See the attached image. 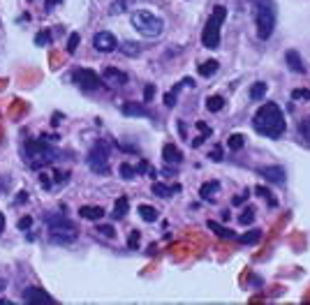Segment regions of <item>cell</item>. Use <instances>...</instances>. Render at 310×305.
I'll list each match as a JSON object with an SVG mask.
<instances>
[{
    "mask_svg": "<svg viewBox=\"0 0 310 305\" xmlns=\"http://www.w3.org/2000/svg\"><path fill=\"white\" fill-rule=\"evenodd\" d=\"M67 176H70L67 171H56V183H65Z\"/></svg>",
    "mask_w": 310,
    "mask_h": 305,
    "instance_id": "cell-42",
    "label": "cell"
},
{
    "mask_svg": "<svg viewBox=\"0 0 310 305\" xmlns=\"http://www.w3.org/2000/svg\"><path fill=\"white\" fill-rule=\"evenodd\" d=\"M285 63L289 67H292V72H296V74H303L306 72V67H303V60H301V56H299V51L296 49H289L285 53Z\"/></svg>",
    "mask_w": 310,
    "mask_h": 305,
    "instance_id": "cell-16",
    "label": "cell"
},
{
    "mask_svg": "<svg viewBox=\"0 0 310 305\" xmlns=\"http://www.w3.org/2000/svg\"><path fill=\"white\" fill-rule=\"evenodd\" d=\"M79 215H81L83 220H102L106 213L102 206H81L79 208Z\"/></svg>",
    "mask_w": 310,
    "mask_h": 305,
    "instance_id": "cell-18",
    "label": "cell"
},
{
    "mask_svg": "<svg viewBox=\"0 0 310 305\" xmlns=\"http://www.w3.org/2000/svg\"><path fill=\"white\" fill-rule=\"evenodd\" d=\"M128 211H130V201H128V197H118V201H116L114 206V220H123L125 215H128Z\"/></svg>",
    "mask_w": 310,
    "mask_h": 305,
    "instance_id": "cell-21",
    "label": "cell"
},
{
    "mask_svg": "<svg viewBox=\"0 0 310 305\" xmlns=\"http://www.w3.org/2000/svg\"><path fill=\"white\" fill-rule=\"evenodd\" d=\"M95 234H102V236H106V238H114V236H116V231H114L111 224H98Z\"/></svg>",
    "mask_w": 310,
    "mask_h": 305,
    "instance_id": "cell-34",
    "label": "cell"
},
{
    "mask_svg": "<svg viewBox=\"0 0 310 305\" xmlns=\"http://www.w3.org/2000/svg\"><path fill=\"white\" fill-rule=\"evenodd\" d=\"M248 194H250V190L245 192V194H241V197H234V201H232V204H234V206H241V204H243L245 199H248Z\"/></svg>",
    "mask_w": 310,
    "mask_h": 305,
    "instance_id": "cell-41",
    "label": "cell"
},
{
    "mask_svg": "<svg viewBox=\"0 0 310 305\" xmlns=\"http://www.w3.org/2000/svg\"><path fill=\"white\" fill-rule=\"evenodd\" d=\"M255 192H257L259 197L269 199V204H271V206H276V204H278L276 199H273V194H271V190H269V188H261V185H259V188H255Z\"/></svg>",
    "mask_w": 310,
    "mask_h": 305,
    "instance_id": "cell-35",
    "label": "cell"
},
{
    "mask_svg": "<svg viewBox=\"0 0 310 305\" xmlns=\"http://www.w3.org/2000/svg\"><path fill=\"white\" fill-rule=\"evenodd\" d=\"M183 86H195V81H192V79H183V81L181 83H176V86H174L172 91L167 93V95H164V104H167V107L172 109L174 104H176V97H179V91L181 88H183Z\"/></svg>",
    "mask_w": 310,
    "mask_h": 305,
    "instance_id": "cell-17",
    "label": "cell"
},
{
    "mask_svg": "<svg viewBox=\"0 0 310 305\" xmlns=\"http://www.w3.org/2000/svg\"><path fill=\"white\" fill-rule=\"evenodd\" d=\"M137 213L141 215V220H144V222H155V220H157V215H160L153 206H148V204H141V206L137 208Z\"/></svg>",
    "mask_w": 310,
    "mask_h": 305,
    "instance_id": "cell-23",
    "label": "cell"
},
{
    "mask_svg": "<svg viewBox=\"0 0 310 305\" xmlns=\"http://www.w3.org/2000/svg\"><path fill=\"white\" fill-rule=\"evenodd\" d=\"M44 222L49 227V238L58 245H67L77 240V227L72 220H67L65 215H56V213H47L44 215Z\"/></svg>",
    "mask_w": 310,
    "mask_h": 305,
    "instance_id": "cell-3",
    "label": "cell"
},
{
    "mask_svg": "<svg viewBox=\"0 0 310 305\" xmlns=\"http://www.w3.org/2000/svg\"><path fill=\"white\" fill-rule=\"evenodd\" d=\"M30 224H33V217H21L19 220V229H30Z\"/></svg>",
    "mask_w": 310,
    "mask_h": 305,
    "instance_id": "cell-40",
    "label": "cell"
},
{
    "mask_svg": "<svg viewBox=\"0 0 310 305\" xmlns=\"http://www.w3.org/2000/svg\"><path fill=\"white\" fill-rule=\"evenodd\" d=\"M253 127L255 132L261 134V137H269V139H280L287 130L285 123V114L283 109L278 107L276 102H266L261 104L253 116Z\"/></svg>",
    "mask_w": 310,
    "mask_h": 305,
    "instance_id": "cell-1",
    "label": "cell"
},
{
    "mask_svg": "<svg viewBox=\"0 0 310 305\" xmlns=\"http://www.w3.org/2000/svg\"><path fill=\"white\" fill-rule=\"evenodd\" d=\"M35 44H37V47L51 44V33H49V30H42V33H37V35H35Z\"/></svg>",
    "mask_w": 310,
    "mask_h": 305,
    "instance_id": "cell-33",
    "label": "cell"
},
{
    "mask_svg": "<svg viewBox=\"0 0 310 305\" xmlns=\"http://www.w3.org/2000/svg\"><path fill=\"white\" fill-rule=\"evenodd\" d=\"M292 99H310V91H306V88H296V91H292Z\"/></svg>",
    "mask_w": 310,
    "mask_h": 305,
    "instance_id": "cell-36",
    "label": "cell"
},
{
    "mask_svg": "<svg viewBox=\"0 0 310 305\" xmlns=\"http://www.w3.org/2000/svg\"><path fill=\"white\" fill-rule=\"evenodd\" d=\"M40 183H42V188H44V190H49V188H51V181H49V176H47V173L40 178Z\"/></svg>",
    "mask_w": 310,
    "mask_h": 305,
    "instance_id": "cell-43",
    "label": "cell"
},
{
    "mask_svg": "<svg viewBox=\"0 0 310 305\" xmlns=\"http://www.w3.org/2000/svg\"><path fill=\"white\" fill-rule=\"evenodd\" d=\"M86 164L93 173H102L106 176L109 173V146H106L104 141H98L93 148L88 150V155H86Z\"/></svg>",
    "mask_w": 310,
    "mask_h": 305,
    "instance_id": "cell-7",
    "label": "cell"
},
{
    "mask_svg": "<svg viewBox=\"0 0 310 305\" xmlns=\"http://www.w3.org/2000/svg\"><path fill=\"white\" fill-rule=\"evenodd\" d=\"M123 116H137V118H155L153 111L148 107H144V104H137V102H125L121 107Z\"/></svg>",
    "mask_w": 310,
    "mask_h": 305,
    "instance_id": "cell-13",
    "label": "cell"
},
{
    "mask_svg": "<svg viewBox=\"0 0 310 305\" xmlns=\"http://www.w3.org/2000/svg\"><path fill=\"white\" fill-rule=\"evenodd\" d=\"M2 229H5V215L0 213V234H2Z\"/></svg>",
    "mask_w": 310,
    "mask_h": 305,
    "instance_id": "cell-47",
    "label": "cell"
},
{
    "mask_svg": "<svg viewBox=\"0 0 310 305\" xmlns=\"http://www.w3.org/2000/svg\"><path fill=\"white\" fill-rule=\"evenodd\" d=\"M220 190V183L218 181H211V183H204L202 188H199V197L204 199V201H211L213 199V194Z\"/></svg>",
    "mask_w": 310,
    "mask_h": 305,
    "instance_id": "cell-20",
    "label": "cell"
},
{
    "mask_svg": "<svg viewBox=\"0 0 310 305\" xmlns=\"http://www.w3.org/2000/svg\"><path fill=\"white\" fill-rule=\"evenodd\" d=\"M225 17H227V7L225 5H215L204 25V30H202V44L206 49H218L220 47V28L225 23Z\"/></svg>",
    "mask_w": 310,
    "mask_h": 305,
    "instance_id": "cell-5",
    "label": "cell"
},
{
    "mask_svg": "<svg viewBox=\"0 0 310 305\" xmlns=\"http://www.w3.org/2000/svg\"><path fill=\"white\" fill-rule=\"evenodd\" d=\"M255 28L259 40H271L276 30V7L271 0H255Z\"/></svg>",
    "mask_w": 310,
    "mask_h": 305,
    "instance_id": "cell-4",
    "label": "cell"
},
{
    "mask_svg": "<svg viewBox=\"0 0 310 305\" xmlns=\"http://www.w3.org/2000/svg\"><path fill=\"white\" fill-rule=\"evenodd\" d=\"M24 201H28V192H19V199H17V204H24Z\"/></svg>",
    "mask_w": 310,
    "mask_h": 305,
    "instance_id": "cell-45",
    "label": "cell"
},
{
    "mask_svg": "<svg viewBox=\"0 0 310 305\" xmlns=\"http://www.w3.org/2000/svg\"><path fill=\"white\" fill-rule=\"evenodd\" d=\"M162 160L167 164H181L183 162V153H181L179 146H174V143H167L162 148Z\"/></svg>",
    "mask_w": 310,
    "mask_h": 305,
    "instance_id": "cell-14",
    "label": "cell"
},
{
    "mask_svg": "<svg viewBox=\"0 0 310 305\" xmlns=\"http://www.w3.org/2000/svg\"><path fill=\"white\" fill-rule=\"evenodd\" d=\"M151 192H153L155 197L169 199V197H174L176 192H181V185H164V183H153V185H151Z\"/></svg>",
    "mask_w": 310,
    "mask_h": 305,
    "instance_id": "cell-15",
    "label": "cell"
},
{
    "mask_svg": "<svg viewBox=\"0 0 310 305\" xmlns=\"http://www.w3.org/2000/svg\"><path fill=\"white\" fill-rule=\"evenodd\" d=\"M238 222L245 224V227H248V224H253L255 222V208H245L243 213L238 215Z\"/></svg>",
    "mask_w": 310,
    "mask_h": 305,
    "instance_id": "cell-31",
    "label": "cell"
},
{
    "mask_svg": "<svg viewBox=\"0 0 310 305\" xmlns=\"http://www.w3.org/2000/svg\"><path fill=\"white\" fill-rule=\"evenodd\" d=\"M213 162H222V146H213L211 155H208Z\"/></svg>",
    "mask_w": 310,
    "mask_h": 305,
    "instance_id": "cell-38",
    "label": "cell"
},
{
    "mask_svg": "<svg viewBox=\"0 0 310 305\" xmlns=\"http://www.w3.org/2000/svg\"><path fill=\"white\" fill-rule=\"evenodd\" d=\"M79 42H81V35H79V33L70 35V40H67V53H74L77 47H79Z\"/></svg>",
    "mask_w": 310,
    "mask_h": 305,
    "instance_id": "cell-32",
    "label": "cell"
},
{
    "mask_svg": "<svg viewBox=\"0 0 310 305\" xmlns=\"http://www.w3.org/2000/svg\"><path fill=\"white\" fill-rule=\"evenodd\" d=\"M266 91H269V86L264 81H257L250 86V99H255V102H259V99L266 97Z\"/></svg>",
    "mask_w": 310,
    "mask_h": 305,
    "instance_id": "cell-22",
    "label": "cell"
},
{
    "mask_svg": "<svg viewBox=\"0 0 310 305\" xmlns=\"http://www.w3.org/2000/svg\"><path fill=\"white\" fill-rule=\"evenodd\" d=\"M208 229L211 231H215L220 238H225V240H234L236 238V231H232L229 227H222L220 222H213V220H208Z\"/></svg>",
    "mask_w": 310,
    "mask_h": 305,
    "instance_id": "cell-19",
    "label": "cell"
},
{
    "mask_svg": "<svg viewBox=\"0 0 310 305\" xmlns=\"http://www.w3.org/2000/svg\"><path fill=\"white\" fill-rule=\"evenodd\" d=\"M195 125H197V130H199V132L204 134V137H211V134H213V130H211V127H208V125L204 123V120H197Z\"/></svg>",
    "mask_w": 310,
    "mask_h": 305,
    "instance_id": "cell-37",
    "label": "cell"
},
{
    "mask_svg": "<svg viewBox=\"0 0 310 305\" xmlns=\"http://www.w3.org/2000/svg\"><path fill=\"white\" fill-rule=\"evenodd\" d=\"M222 107H225V97H222V95H208V97H206V109H208V111L215 114V111H220Z\"/></svg>",
    "mask_w": 310,
    "mask_h": 305,
    "instance_id": "cell-24",
    "label": "cell"
},
{
    "mask_svg": "<svg viewBox=\"0 0 310 305\" xmlns=\"http://www.w3.org/2000/svg\"><path fill=\"white\" fill-rule=\"evenodd\" d=\"M93 47H95V51H100V53H111V51L118 49V40H116L109 30H100V33H95V37H93Z\"/></svg>",
    "mask_w": 310,
    "mask_h": 305,
    "instance_id": "cell-9",
    "label": "cell"
},
{
    "mask_svg": "<svg viewBox=\"0 0 310 305\" xmlns=\"http://www.w3.org/2000/svg\"><path fill=\"white\" fill-rule=\"evenodd\" d=\"M5 287H7V282H5V280H2V278H0V291H2V289H5Z\"/></svg>",
    "mask_w": 310,
    "mask_h": 305,
    "instance_id": "cell-48",
    "label": "cell"
},
{
    "mask_svg": "<svg viewBox=\"0 0 310 305\" xmlns=\"http://www.w3.org/2000/svg\"><path fill=\"white\" fill-rule=\"evenodd\" d=\"M243 143H245V139H243V134H232L227 139V146H229V150H241L243 148Z\"/></svg>",
    "mask_w": 310,
    "mask_h": 305,
    "instance_id": "cell-28",
    "label": "cell"
},
{
    "mask_svg": "<svg viewBox=\"0 0 310 305\" xmlns=\"http://www.w3.org/2000/svg\"><path fill=\"white\" fill-rule=\"evenodd\" d=\"M139 243H141V231L132 229V231H130V236H128V248H130V250H137V248H139Z\"/></svg>",
    "mask_w": 310,
    "mask_h": 305,
    "instance_id": "cell-30",
    "label": "cell"
},
{
    "mask_svg": "<svg viewBox=\"0 0 310 305\" xmlns=\"http://www.w3.org/2000/svg\"><path fill=\"white\" fill-rule=\"evenodd\" d=\"M24 301L28 305H42V303H56V298L49 296L44 289L40 287H26L24 289Z\"/></svg>",
    "mask_w": 310,
    "mask_h": 305,
    "instance_id": "cell-10",
    "label": "cell"
},
{
    "mask_svg": "<svg viewBox=\"0 0 310 305\" xmlns=\"http://www.w3.org/2000/svg\"><path fill=\"white\" fill-rule=\"evenodd\" d=\"M102 81H104V86H109V88H118V86H125V83H128V74L121 72L118 67H106L104 74H102Z\"/></svg>",
    "mask_w": 310,
    "mask_h": 305,
    "instance_id": "cell-12",
    "label": "cell"
},
{
    "mask_svg": "<svg viewBox=\"0 0 310 305\" xmlns=\"http://www.w3.org/2000/svg\"><path fill=\"white\" fill-rule=\"evenodd\" d=\"M218 70H220V63H218V60H206V63H202V67H199V74L213 76Z\"/></svg>",
    "mask_w": 310,
    "mask_h": 305,
    "instance_id": "cell-25",
    "label": "cell"
},
{
    "mask_svg": "<svg viewBox=\"0 0 310 305\" xmlns=\"http://www.w3.org/2000/svg\"><path fill=\"white\" fill-rule=\"evenodd\" d=\"M296 132H299L301 139L310 141V118H303L301 123H299V127H296Z\"/></svg>",
    "mask_w": 310,
    "mask_h": 305,
    "instance_id": "cell-29",
    "label": "cell"
},
{
    "mask_svg": "<svg viewBox=\"0 0 310 305\" xmlns=\"http://www.w3.org/2000/svg\"><path fill=\"white\" fill-rule=\"evenodd\" d=\"M132 25H134V30L139 35H144V37H157V35H162L164 30V21L157 14L153 12H148V9H137V12H132Z\"/></svg>",
    "mask_w": 310,
    "mask_h": 305,
    "instance_id": "cell-6",
    "label": "cell"
},
{
    "mask_svg": "<svg viewBox=\"0 0 310 305\" xmlns=\"http://www.w3.org/2000/svg\"><path fill=\"white\" fill-rule=\"evenodd\" d=\"M153 95H155V86H153V83H148L146 88H144V102H151Z\"/></svg>",
    "mask_w": 310,
    "mask_h": 305,
    "instance_id": "cell-39",
    "label": "cell"
},
{
    "mask_svg": "<svg viewBox=\"0 0 310 305\" xmlns=\"http://www.w3.org/2000/svg\"><path fill=\"white\" fill-rule=\"evenodd\" d=\"M121 176L125 178V181H132V178H137V166H132L130 162H123L121 164Z\"/></svg>",
    "mask_w": 310,
    "mask_h": 305,
    "instance_id": "cell-26",
    "label": "cell"
},
{
    "mask_svg": "<svg viewBox=\"0 0 310 305\" xmlns=\"http://www.w3.org/2000/svg\"><path fill=\"white\" fill-rule=\"evenodd\" d=\"M257 173H259L261 178H266L269 183H285L287 178V173H285V166H280V164H271V166H259L257 169Z\"/></svg>",
    "mask_w": 310,
    "mask_h": 305,
    "instance_id": "cell-11",
    "label": "cell"
},
{
    "mask_svg": "<svg viewBox=\"0 0 310 305\" xmlns=\"http://www.w3.org/2000/svg\"><path fill=\"white\" fill-rule=\"evenodd\" d=\"M241 240H243L245 245H255V243H259L261 240V231L259 229H250L245 236H241Z\"/></svg>",
    "mask_w": 310,
    "mask_h": 305,
    "instance_id": "cell-27",
    "label": "cell"
},
{
    "mask_svg": "<svg viewBox=\"0 0 310 305\" xmlns=\"http://www.w3.org/2000/svg\"><path fill=\"white\" fill-rule=\"evenodd\" d=\"M72 81L81 88V91H100L102 86H104V81H102V76L98 74V72H93V70H88V67H79V70H74L72 72Z\"/></svg>",
    "mask_w": 310,
    "mask_h": 305,
    "instance_id": "cell-8",
    "label": "cell"
},
{
    "mask_svg": "<svg viewBox=\"0 0 310 305\" xmlns=\"http://www.w3.org/2000/svg\"><path fill=\"white\" fill-rule=\"evenodd\" d=\"M21 153H24V162L30 169H35V171L47 164H53L58 157H60V150L53 148L49 141H44V137L42 139H28L24 143Z\"/></svg>",
    "mask_w": 310,
    "mask_h": 305,
    "instance_id": "cell-2",
    "label": "cell"
},
{
    "mask_svg": "<svg viewBox=\"0 0 310 305\" xmlns=\"http://www.w3.org/2000/svg\"><path fill=\"white\" fill-rule=\"evenodd\" d=\"M56 2H60V0H47V5H44V7H47V12H49V9L53 7V5H56Z\"/></svg>",
    "mask_w": 310,
    "mask_h": 305,
    "instance_id": "cell-46",
    "label": "cell"
},
{
    "mask_svg": "<svg viewBox=\"0 0 310 305\" xmlns=\"http://www.w3.org/2000/svg\"><path fill=\"white\" fill-rule=\"evenodd\" d=\"M253 2H255V0H253Z\"/></svg>",
    "mask_w": 310,
    "mask_h": 305,
    "instance_id": "cell-49",
    "label": "cell"
},
{
    "mask_svg": "<svg viewBox=\"0 0 310 305\" xmlns=\"http://www.w3.org/2000/svg\"><path fill=\"white\" fill-rule=\"evenodd\" d=\"M144 171H148V162H146V160H141L139 166H137V173H144Z\"/></svg>",
    "mask_w": 310,
    "mask_h": 305,
    "instance_id": "cell-44",
    "label": "cell"
}]
</instances>
